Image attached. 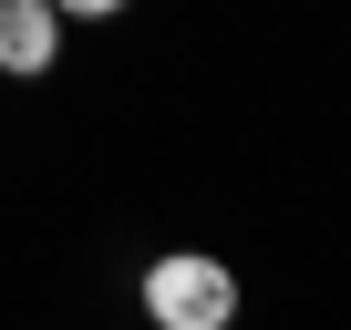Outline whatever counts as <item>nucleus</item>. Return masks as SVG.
Returning a JSON list of instances; mask_svg holds the SVG:
<instances>
[{
    "mask_svg": "<svg viewBox=\"0 0 351 330\" xmlns=\"http://www.w3.org/2000/svg\"><path fill=\"white\" fill-rule=\"evenodd\" d=\"M52 11H62V21H124L134 0H52Z\"/></svg>",
    "mask_w": 351,
    "mask_h": 330,
    "instance_id": "3",
    "label": "nucleus"
},
{
    "mask_svg": "<svg viewBox=\"0 0 351 330\" xmlns=\"http://www.w3.org/2000/svg\"><path fill=\"white\" fill-rule=\"evenodd\" d=\"M62 11H52V0H0V73H11V83H42L52 62H62Z\"/></svg>",
    "mask_w": 351,
    "mask_h": 330,
    "instance_id": "2",
    "label": "nucleus"
},
{
    "mask_svg": "<svg viewBox=\"0 0 351 330\" xmlns=\"http://www.w3.org/2000/svg\"><path fill=\"white\" fill-rule=\"evenodd\" d=\"M134 299H145L155 330H228L238 320V268L207 258V248H165V258H145Z\"/></svg>",
    "mask_w": 351,
    "mask_h": 330,
    "instance_id": "1",
    "label": "nucleus"
}]
</instances>
